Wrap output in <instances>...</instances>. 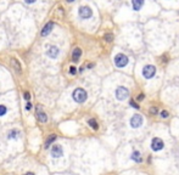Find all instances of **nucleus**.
Segmentation results:
<instances>
[{
  "instance_id": "1",
  "label": "nucleus",
  "mask_w": 179,
  "mask_h": 175,
  "mask_svg": "<svg viewBox=\"0 0 179 175\" xmlns=\"http://www.w3.org/2000/svg\"><path fill=\"white\" fill-rule=\"evenodd\" d=\"M72 97L76 102H78V104H82V102H84L88 97L87 95V91L84 89H81V88H78L73 91V94H72Z\"/></svg>"
},
{
  "instance_id": "2",
  "label": "nucleus",
  "mask_w": 179,
  "mask_h": 175,
  "mask_svg": "<svg viewBox=\"0 0 179 175\" xmlns=\"http://www.w3.org/2000/svg\"><path fill=\"white\" fill-rule=\"evenodd\" d=\"M127 63H128V57L124 54L116 55V57H115V65L117 67H119V68H121V67H126Z\"/></svg>"
},
{
  "instance_id": "3",
  "label": "nucleus",
  "mask_w": 179,
  "mask_h": 175,
  "mask_svg": "<svg viewBox=\"0 0 179 175\" xmlns=\"http://www.w3.org/2000/svg\"><path fill=\"white\" fill-rule=\"evenodd\" d=\"M155 73H156V68H155V66H152V65L145 66V67L143 68V76H144L146 79L152 78V77L155 76Z\"/></svg>"
},
{
  "instance_id": "4",
  "label": "nucleus",
  "mask_w": 179,
  "mask_h": 175,
  "mask_svg": "<svg viewBox=\"0 0 179 175\" xmlns=\"http://www.w3.org/2000/svg\"><path fill=\"white\" fill-rule=\"evenodd\" d=\"M128 95H129V91H128V89L124 88V86H119V88L116 90V97H117L118 100H126V99L128 97Z\"/></svg>"
},
{
  "instance_id": "5",
  "label": "nucleus",
  "mask_w": 179,
  "mask_h": 175,
  "mask_svg": "<svg viewBox=\"0 0 179 175\" xmlns=\"http://www.w3.org/2000/svg\"><path fill=\"white\" fill-rule=\"evenodd\" d=\"M92 15H93V11L90 7H88V6L79 7V16L82 18H89V17H92Z\"/></svg>"
},
{
  "instance_id": "6",
  "label": "nucleus",
  "mask_w": 179,
  "mask_h": 175,
  "mask_svg": "<svg viewBox=\"0 0 179 175\" xmlns=\"http://www.w3.org/2000/svg\"><path fill=\"white\" fill-rule=\"evenodd\" d=\"M163 146H165L163 145V141L161 139H158V138L152 139V141H151V148L154 151H161L163 148Z\"/></svg>"
},
{
  "instance_id": "7",
  "label": "nucleus",
  "mask_w": 179,
  "mask_h": 175,
  "mask_svg": "<svg viewBox=\"0 0 179 175\" xmlns=\"http://www.w3.org/2000/svg\"><path fill=\"white\" fill-rule=\"evenodd\" d=\"M143 124V117L140 115H134L131 119V125L133 128H139Z\"/></svg>"
},
{
  "instance_id": "8",
  "label": "nucleus",
  "mask_w": 179,
  "mask_h": 175,
  "mask_svg": "<svg viewBox=\"0 0 179 175\" xmlns=\"http://www.w3.org/2000/svg\"><path fill=\"white\" fill-rule=\"evenodd\" d=\"M64 154V151H62V147L60 145H54L53 148H51V156L54 158H60Z\"/></svg>"
},
{
  "instance_id": "9",
  "label": "nucleus",
  "mask_w": 179,
  "mask_h": 175,
  "mask_svg": "<svg viewBox=\"0 0 179 175\" xmlns=\"http://www.w3.org/2000/svg\"><path fill=\"white\" fill-rule=\"evenodd\" d=\"M46 55L50 58H56L58 55V49L56 46H49V49L46 51Z\"/></svg>"
},
{
  "instance_id": "10",
  "label": "nucleus",
  "mask_w": 179,
  "mask_h": 175,
  "mask_svg": "<svg viewBox=\"0 0 179 175\" xmlns=\"http://www.w3.org/2000/svg\"><path fill=\"white\" fill-rule=\"evenodd\" d=\"M37 117H38V119L40 120L42 123H46L48 122V116L45 115V113L40 109V106H38V112H37Z\"/></svg>"
},
{
  "instance_id": "11",
  "label": "nucleus",
  "mask_w": 179,
  "mask_h": 175,
  "mask_svg": "<svg viewBox=\"0 0 179 175\" xmlns=\"http://www.w3.org/2000/svg\"><path fill=\"white\" fill-rule=\"evenodd\" d=\"M53 27H54V23L53 22H49V23H46L45 26H44V28H43V30H42V35L43 37H45V35H48L49 33L51 32V29H53Z\"/></svg>"
},
{
  "instance_id": "12",
  "label": "nucleus",
  "mask_w": 179,
  "mask_h": 175,
  "mask_svg": "<svg viewBox=\"0 0 179 175\" xmlns=\"http://www.w3.org/2000/svg\"><path fill=\"white\" fill-rule=\"evenodd\" d=\"M132 4H133V9L135 11H139L141 9V6L144 5V0H132Z\"/></svg>"
},
{
  "instance_id": "13",
  "label": "nucleus",
  "mask_w": 179,
  "mask_h": 175,
  "mask_svg": "<svg viewBox=\"0 0 179 175\" xmlns=\"http://www.w3.org/2000/svg\"><path fill=\"white\" fill-rule=\"evenodd\" d=\"M11 66L17 73H21V65H19V62L16 58H11Z\"/></svg>"
},
{
  "instance_id": "14",
  "label": "nucleus",
  "mask_w": 179,
  "mask_h": 175,
  "mask_svg": "<svg viewBox=\"0 0 179 175\" xmlns=\"http://www.w3.org/2000/svg\"><path fill=\"white\" fill-rule=\"evenodd\" d=\"M81 55H82L81 49H79V48H76V49L73 50V53H72V60H73V61H78L79 57H81Z\"/></svg>"
},
{
  "instance_id": "15",
  "label": "nucleus",
  "mask_w": 179,
  "mask_h": 175,
  "mask_svg": "<svg viewBox=\"0 0 179 175\" xmlns=\"http://www.w3.org/2000/svg\"><path fill=\"white\" fill-rule=\"evenodd\" d=\"M55 140H56V135H54V134H53V135L49 136V138H48V140L45 141V148H49V146H50Z\"/></svg>"
},
{
  "instance_id": "16",
  "label": "nucleus",
  "mask_w": 179,
  "mask_h": 175,
  "mask_svg": "<svg viewBox=\"0 0 179 175\" xmlns=\"http://www.w3.org/2000/svg\"><path fill=\"white\" fill-rule=\"evenodd\" d=\"M132 159L135 162H141V156H140V152L139 151H134L132 154Z\"/></svg>"
},
{
  "instance_id": "17",
  "label": "nucleus",
  "mask_w": 179,
  "mask_h": 175,
  "mask_svg": "<svg viewBox=\"0 0 179 175\" xmlns=\"http://www.w3.org/2000/svg\"><path fill=\"white\" fill-rule=\"evenodd\" d=\"M18 135H19V131H17V130H11V131H9L7 138H9V139H16V138H18Z\"/></svg>"
},
{
  "instance_id": "18",
  "label": "nucleus",
  "mask_w": 179,
  "mask_h": 175,
  "mask_svg": "<svg viewBox=\"0 0 179 175\" xmlns=\"http://www.w3.org/2000/svg\"><path fill=\"white\" fill-rule=\"evenodd\" d=\"M88 123H89V125H90V127H92L94 130H96V129L99 128V125H97V123H96V120H95V119H90V120H89Z\"/></svg>"
},
{
  "instance_id": "19",
  "label": "nucleus",
  "mask_w": 179,
  "mask_h": 175,
  "mask_svg": "<svg viewBox=\"0 0 179 175\" xmlns=\"http://www.w3.org/2000/svg\"><path fill=\"white\" fill-rule=\"evenodd\" d=\"M6 112H7V108L4 106V105H0V117H3L6 115Z\"/></svg>"
},
{
  "instance_id": "20",
  "label": "nucleus",
  "mask_w": 179,
  "mask_h": 175,
  "mask_svg": "<svg viewBox=\"0 0 179 175\" xmlns=\"http://www.w3.org/2000/svg\"><path fill=\"white\" fill-rule=\"evenodd\" d=\"M105 40H106V42H112V40H113V35L111 33L105 34Z\"/></svg>"
},
{
  "instance_id": "21",
  "label": "nucleus",
  "mask_w": 179,
  "mask_h": 175,
  "mask_svg": "<svg viewBox=\"0 0 179 175\" xmlns=\"http://www.w3.org/2000/svg\"><path fill=\"white\" fill-rule=\"evenodd\" d=\"M23 96H25V100H27V101L31 100V94H29L28 91H26V92H25V95H23Z\"/></svg>"
},
{
  "instance_id": "22",
  "label": "nucleus",
  "mask_w": 179,
  "mask_h": 175,
  "mask_svg": "<svg viewBox=\"0 0 179 175\" xmlns=\"http://www.w3.org/2000/svg\"><path fill=\"white\" fill-rule=\"evenodd\" d=\"M69 73H71V74H76L77 73V69H76V67H69Z\"/></svg>"
},
{
  "instance_id": "23",
  "label": "nucleus",
  "mask_w": 179,
  "mask_h": 175,
  "mask_svg": "<svg viewBox=\"0 0 179 175\" xmlns=\"http://www.w3.org/2000/svg\"><path fill=\"white\" fill-rule=\"evenodd\" d=\"M168 116H170V115H168L167 111H162V112H161V117H162V118H167Z\"/></svg>"
},
{
  "instance_id": "24",
  "label": "nucleus",
  "mask_w": 179,
  "mask_h": 175,
  "mask_svg": "<svg viewBox=\"0 0 179 175\" xmlns=\"http://www.w3.org/2000/svg\"><path fill=\"white\" fill-rule=\"evenodd\" d=\"M129 104H131V105H132V106H133L134 108H136V109L139 108V106H138V105L135 104V102H134V101H131V102H129Z\"/></svg>"
},
{
  "instance_id": "25",
  "label": "nucleus",
  "mask_w": 179,
  "mask_h": 175,
  "mask_svg": "<svg viewBox=\"0 0 179 175\" xmlns=\"http://www.w3.org/2000/svg\"><path fill=\"white\" fill-rule=\"evenodd\" d=\"M31 108H32V105H31V102H28V104L26 105V109H27V111H29Z\"/></svg>"
},
{
  "instance_id": "26",
  "label": "nucleus",
  "mask_w": 179,
  "mask_h": 175,
  "mask_svg": "<svg viewBox=\"0 0 179 175\" xmlns=\"http://www.w3.org/2000/svg\"><path fill=\"white\" fill-rule=\"evenodd\" d=\"M143 99H144V95H143V94H140V95H138V97H136V100H138V101H141Z\"/></svg>"
},
{
  "instance_id": "27",
  "label": "nucleus",
  "mask_w": 179,
  "mask_h": 175,
  "mask_svg": "<svg viewBox=\"0 0 179 175\" xmlns=\"http://www.w3.org/2000/svg\"><path fill=\"white\" fill-rule=\"evenodd\" d=\"M25 1H26L27 4H33V3L35 1V0H25Z\"/></svg>"
},
{
  "instance_id": "28",
  "label": "nucleus",
  "mask_w": 179,
  "mask_h": 175,
  "mask_svg": "<svg viewBox=\"0 0 179 175\" xmlns=\"http://www.w3.org/2000/svg\"><path fill=\"white\" fill-rule=\"evenodd\" d=\"M156 112H157V109H156V108H152V109H151V113H156Z\"/></svg>"
},
{
  "instance_id": "29",
  "label": "nucleus",
  "mask_w": 179,
  "mask_h": 175,
  "mask_svg": "<svg viewBox=\"0 0 179 175\" xmlns=\"http://www.w3.org/2000/svg\"><path fill=\"white\" fill-rule=\"evenodd\" d=\"M25 175H34V174H33V173H26Z\"/></svg>"
},
{
  "instance_id": "30",
  "label": "nucleus",
  "mask_w": 179,
  "mask_h": 175,
  "mask_svg": "<svg viewBox=\"0 0 179 175\" xmlns=\"http://www.w3.org/2000/svg\"><path fill=\"white\" fill-rule=\"evenodd\" d=\"M67 1H68V3H72V1H74V0H67Z\"/></svg>"
}]
</instances>
